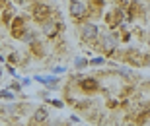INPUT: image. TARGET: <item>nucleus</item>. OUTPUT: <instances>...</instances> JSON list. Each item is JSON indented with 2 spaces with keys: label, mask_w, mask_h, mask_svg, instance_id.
<instances>
[{
  "label": "nucleus",
  "mask_w": 150,
  "mask_h": 126,
  "mask_svg": "<svg viewBox=\"0 0 150 126\" xmlns=\"http://www.w3.org/2000/svg\"><path fill=\"white\" fill-rule=\"evenodd\" d=\"M33 16L37 18V20H41V22H43L45 18L49 16V6H45V4H35V6H33Z\"/></svg>",
  "instance_id": "obj_1"
},
{
  "label": "nucleus",
  "mask_w": 150,
  "mask_h": 126,
  "mask_svg": "<svg viewBox=\"0 0 150 126\" xmlns=\"http://www.w3.org/2000/svg\"><path fill=\"white\" fill-rule=\"evenodd\" d=\"M76 66H78V68H82V66H86V60H82V58H78V60H76Z\"/></svg>",
  "instance_id": "obj_6"
},
{
  "label": "nucleus",
  "mask_w": 150,
  "mask_h": 126,
  "mask_svg": "<svg viewBox=\"0 0 150 126\" xmlns=\"http://www.w3.org/2000/svg\"><path fill=\"white\" fill-rule=\"evenodd\" d=\"M82 88L84 89H96V88H98V83L92 82V80H86V82H82Z\"/></svg>",
  "instance_id": "obj_4"
},
{
  "label": "nucleus",
  "mask_w": 150,
  "mask_h": 126,
  "mask_svg": "<svg viewBox=\"0 0 150 126\" xmlns=\"http://www.w3.org/2000/svg\"><path fill=\"white\" fill-rule=\"evenodd\" d=\"M47 118V111L45 109H39L37 113H35V120H45Z\"/></svg>",
  "instance_id": "obj_5"
},
{
  "label": "nucleus",
  "mask_w": 150,
  "mask_h": 126,
  "mask_svg": "<svg viewBox=\"0 0 150 126\" xmlns=\"http://www.w3.org/2000/svg\"><path fill=\"white\" fill-rule=\"evenodd\" d=\"M82 31H84V37L86 39H94L96 35H98V27H96V25H86Z\"/></svg>",
  "instance_id": "obj_3"
},
{
  "label": "nucleus",
  "mask_w": 150,
  "mask_h": 126,
  "mask_svg": "<svg viewBox=\"0 0 150 126\" xmlns=\"http://www.w3.org/2000/svg\"><path fill=\"white\" fill-rule=\"evenodd\" d=\"M82 10H84L82 2H78V0H72V2H70V14H72V16H80Z\"/></svg>",
  "instance_id": "obj_2"
}]
</instances>
